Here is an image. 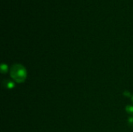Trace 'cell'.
<instances>
[{
    "instance_id": "obj_3",
    "label": "cell",
    "mask_w": 133,
    "mask_h": 132,
    "mask_svg": "<svg viewBox=\"0 0 133 132\" xmlns=\"http://www.w3.org/2000/svg\"><path fill=\"white\" fill-rule=\"evenodd\" d=\"M125 110L128 114H131V116H133V106L132 105H128L125 107Z\"/></svg>"
},
{
    "instance_id": "obj_5",
    "label": "cell",
    "mask_w": 133,
    "mask_h": 132,
    "mask_svg": "<svg viewBox=\"0 0 133 132\" xmlns=\"http://www.w3.org/2000/svg\"><path fill=\"white\" fill-rule=\"evenodd\" d=\"M128 124L130 127L133 128V116H130L128 119Z\"/></svg>"
},
{
    "instance_id": "obj_6",
    "label": "cell",
    "mask_w": 133,
    "mask_h": 132,
    "mask_svg": "<svg viewBox=\"0 0 133 132\" xmlns=\"http://www.w3.org/2000/svg\"><path fill=\"white\" fill-rule=\"evenodd\" d=\"M124 95L126 96H129V97L131 96V95H130V93H129V92H125V93H124Z\"/></svg>"
},
{
    "instance_id": "obj_7",
    "label": "cell",
    "mask_w": 133,
    "mask_h": 132,
    "mask_svg": "<svg viewBox=\"0 0 133 132\" xmlns=\"http://www.w3.org/2000/svg\"><path fill=\"white\" fill-rule=\"evenodd\" d=\"M132 103H133V96H132Z\"/></svg>"
},
{
    "instance_id": "obj_2",
    "label": "cell",
    "mask_w": 133,
    "mask_h": 132,
    "mask_svg": "<svg viewBox=\"0 0 133 132\" xmlns=\"http://www.w3.org/2000/svg\"><path fill=\"white\" fill-rule=\"evenodd\" d=\"M3 85H4V86H5V88H7V89H12V88H14V86H15V84H14L12 82L9 81V80L4 81Z\"/></svg>"
},
{
    "instance_id": "obj_4",
    "label": "cell",
    "mask_w": 133,
    "mask_h": 132,
    "mask_svg": "<svg viewBox=\"0 0 133 132\" xmlns=\"http://www.w3.org/2000/svg\"><path fill=\"white\" fill-rule=\"evenodd\" d=\"M7 68H8V66L5 64H2V67H1V71L2 73H5L7 72Z\"/></svg>"
},
{
    "instance_id": "obj_1",
    "label": "cell",
    "mask_w": 133,
    "mask_h": 132,
    "mask_svg": "<svg viewBox=\"0 0 133 132\" xmlns=\"http://www.w3.org/2000/svg\"><path fill=\"white\" fill-rule=\"evenodd\" d=\"M10 75L14 81L17 82H23L26 78V70L22 65L16 64L12 67Z\"/></svg>"
}]
</instances>
